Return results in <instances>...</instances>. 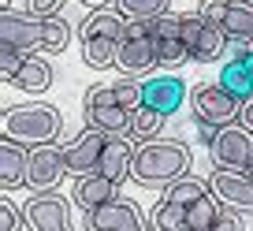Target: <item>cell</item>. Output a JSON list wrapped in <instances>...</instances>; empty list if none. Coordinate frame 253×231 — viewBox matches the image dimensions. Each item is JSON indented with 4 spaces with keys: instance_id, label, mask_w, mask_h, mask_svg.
I'll list each match as a JSON object with an SVG mask.
<instances>
[{
    "instance_id": "obj_17",
    "label": "cell",
    "mask_w": 253,
    "mask_h": 231,
    "mask_svg": "<svg viewBox=\"0 0 253 231\" xmlns=\"http://www.w3.org/2000/svg\"><path fill=\"white\" fill-rule=\"evenodd\" d=\"M71 198H75V205H79L82 213H89V209H101V205H108V201H116L119 198V183L108 179V176H101V172H93V176L75 179Z\"/></svg>"
},
{
    "instance_id": "obj_20",
    "label": "cell",
    "mask_w": 253,
    "mask_h": 231,
    "mask_svg": "<svg viewBox=\"0 0 253 231\" xmlns=\"http://www.w3.org/2000/svg\"><path fill=\"white\" fill-rule=\"evenodd\" d=\"M227 45H231V38L223 34V26L205 23L201 34H198V41H194V48H190V60H194V64H216Z\"/></svg>"
},
{
    "instance_id": "obj_14",
    "label": "cell",
    "mask_w": 253,
    "mask_h": 231,
    "mask_svg": "<svg viewBox=\"0 0 253 231\" xmlns=\"http://www.w3.org/2000/svg\"><path fill=\"white\" fill-rule=\"evenodd\" d=\"M182 101H186V82L175 79V75H157V79H145L142 82V104L157 108L160 116L179 112Z\"/></svg>"
},
{
    "instance_id": "obj_24",
    "label": "cell",
    "mask_w": 253,
    "mask_h": 231,
    "mask_svg": "<svg viewBox=\"0 0 253 231\" xmlns=\"http://www.w3.org/2000/svg\"><path fill=\"white\" fill-rule=\"evenodd\" d=\"M164 120H168V116H160L157 108L142 104V108H134V112H130V131H126V135L134 138V142H149V138H157V135H160Z\"/></svg>"
},
{
    "instance_id": "obj_18",
    "label": "cell",
    "mask_w": 253,
    "mask_h": 231,
    "mask_svg": "<svg viewBox=\"0 0 253 231\" xmlns=\"http://www.w3.org/2000/svg\"><path fill=\"white\" fill-rule=\"evenodd\" d=\"M26 164H30V145L4 138L0 142V183H4V190L26 186Z\"/></svg>"
},
{
    "instance_id": "obj_23",
    "label": "cell",
    "mask_w": 253,
    "mask_h": 231,
    "mask_svg": "<svg viewBox=\"0 0 253 231\" xmlns=\"http://www.w3.org/2000/svg\"><path fill=\"white\" fill-rule=\"evenodd\" d=\"M223 34L231 41H253V4L235 0L227 8V19H223Z\"/></svg>"
},
{
    "instance_id": "obj_6",
    "label": "cell",
    "mask_w": 253,
    "mask_h": 231,
    "mask_svg": "<svg viewBox=\"0 0 253 231\" xmlns=\"http://www.w3.org/2000/svg\"><path fill=\"white\" fill-rule=\"evenodd\" d=\"M82 112H86V127H97L104 135H126L130 131V112L116 101L112 86H89Z\"/></svg>"
},
{
    "instance_id": "obj_4",
    "label": "cell",
    "mask_w": 253,
    "mask_h": 231,
    "mask_svg": "<svg viewBox=\"0 0 253 231\" xmlns=\"http://www.w3.org/2000/svg\"><path fill=\"white\" fill-rule=\"evenodd\" d=\"M190 112L194 123H209V127H231L242 116V101L220 86V82H201L190 93Z\"/></svg>"
},
{
    "instance_id": "obj_31",
    "label": "cell",
    "mask_w": 253,
    "mask_h": 231,
    "mask_svg": "<svg viewBox=\"0 0 253 231\" xmlns=\"http://www.w3.org/2000/svg\"><path fill=\"white\" fill-rule=\"evenodd\" d=\"M26 64V52H19V48H11V45H0V71H4V79H15V71Z\"/></svg>"
},
{
    "instance_id": "obj_19",
    "label": "cell",
    "mask_w": 253,
    "mask_h": 231,
    "mask_svg": "<svg viewBox=\"0 0 253 231\" xmlns=\"http://www.w3.org/2000/svg\"><path fill=\"white\" fill-rule=\"evenodd\" d=\"M56 71L48 67L45 56H26V64L15 71V79H11V86H19L23 93H45L48 86H52Z\"/></svg>"
},
{
    "instance_id": "obj_5",
    "label": "cell",
    "mask_w": 253,
    "mask_h": 231,
    "mask_svg": "<svg viewBox=\"0 0 253 231\" xmlns=\"http://www.w3.org/2000/svg\"><path fill=\"white\" fill-rule=\"evenodd\" d=\"M0 45H11L26 56L45 52V19L34 11H0Z\"/></svg>"
},
{
    "instance_id": "obj_29",
    "label": "cell",
    "mask_w": 253,
    "mask_h": 231,
    "mask_svg": "<svg viewBox=\"0 0 253 231\" xmlns=\"http://www.w3.org/2000/svg\"><path fill=\"white\" fill-rule=\"evenodd\" d=\"M67 45H71V26L63 23L60 15H48L45 19V52L56 56V52H63Z\"/></svg>"
},
{
    "instance_id": "obj_3",
    "label": "cell",
    "mask_w": 253,
    "mask_h": 231,
    "mask_svg": "<svg viewBox=\"0 0 253 231\" xmlns=\"http://www.w3.org/2000/svg\"><path fill=\"white\" fill-rule=\"evenodd\" d=\"M116 67L130 79L153 71L157 64V38H153V23L145 19H126V30L119 38V56H116Z\"/></svg>"
},
{
    "instance_id": "obj_32",
    "label": "cell",
    "mask_w": 253,
    "mask_h": 231,
    "mask_svg": "<svg viewBox=\"0 0 253 231\" xmlns=\"http://www.w3.org/2000/svg\"><path fill=\"white\" fill-rule=\"evenodd\" d=\"M235 4V0H201V19L205 23H212V26H223V19H227V8Z\"/></svg>"
},
{
    "instance_id": "obj_33",
    "label": "cell",
    "mask_w": 253,
    "mask_h": 231,
    "mask_svg": "<svg viewBox=\"0 0 253 231\" xmlns=\"http://www.w3.org/2000/svg\"><path fill=\"white\" fill-rule=\"evenodd\" d=\"M63 0H26V11H34V15L48 19V15H60Z\"/></svg>"
},
{
    "instance_id": "obj_9",
    "label": "cell",
    "mask_w": 253,
    "mask_h": 231,
    "mask_svg": "<svg viewBox=\"0 0 253 231\" xmlns=\"http://www.w3.org/2000/svg\"><path fill=\"white\" fill-rule=\"evenodd\" d=\"M23 224L30 231H71V205L56 190L34 194L23 209Z\"/></svg>"
},
{
    "instance_id": "obj_8",
    "label": "cell",
    "mask_w": 253,
    "mask_h": 231,
    "mask_svg": "<svg viewBox=\"0 0 253 231\" xmlns=\"http://www.w3.org/2000/svg\"><path fill=\"white\" fill-rule=\"evenodd\" d=\"M67 176V160H63V149L56 142L48 145H30V164H26V186L34 194L56 190L60 179Z\"/></svg>"
},
{
    "instance_id": "obj_22",
    "label": "cell",
    "mask_w": 253,
    "mask_h": 231,
    "mask_svg": "<svg viewBox=\"0 0 253 231\" xmlns=\"http://www.w3.org/2000/svg\"><path fill=\"white\" fill-rule=\"evenodd\" d=\"M223 201L216 198V194H205V198H198L194 205H186V224H190V231H209L216 220L223 216Z\"/></svg>"
},
{
    "instance_id": "obj_21",
    "label": "cell",
    "mask_w": 253,
    "mask_h": 231,
    "mask_svg": "<svg viewBox=\"0 0 253 231\" xmlns=\"http://www.w3.org/2000/svg\"><path fill=\"white\" fill-rule=\"evenodd\" d=\"M220 86L227 90V93H235L238 101H246V97H253V71L246 60H235L231 56L227 64L220 67Z\"/></svg>"
},
{
    "instance_id": "obj_36",
    "label": "cell",
    "mask_w": 253,
    "mask_h": 231,
    "mask_svg": "<svg viewBox=\"0 0 253 231\" xmlns=\"http://www.w3.org/2000/svg\"><path fill=\"white\" fill-rule=\"evenodd\" d=\"M238 120H242L246 131H253V97H246V101H242V116H238Z\"/></svg>"
},
{
    "instance_id": "obj_40",
    "label": "cell",
    "mask_w": 253,
    "mask_h": 231,
    "mask_svg": "<svg viewBox=\"0 0 253 231\" xmlns=\"http://www.w3.org/2000/svg\"><path fill=\"white\" fill-rule=\"evenodd\" d=\"M246 4H253V0H246Z\"/></svg>"
},
{
    "instance_id": "obj_11",
    "label": "cell",
    "mask_w": 253,
    "mask_h": 231,
    "mask_svg": "<svg viewBox=\"0 0 253 231\" xmlns=\"http://www.w3.org/2000/svg\"><path fill=\"white\" fill-rule=\"evenodd\" d=\"M108 145V135L97 127H86L79 131V138L63 145V160H67V176L82 179V176H93L97 168H101V153Z\"/></svg>"
},
{
    "instance_id": "obj_15",
    "label": "cell",
    "mask_w": 253,
    "mask_h": 231,
    "mask_svg": "<svg viewBox=\"0 0 253 231\" xmlns=\"http://www.w3.org/2000/svg\"><path fill=\"white\" fill-rule=\"evenodd\" d=\"M134 138L130 135H108V145H104L101 153V176L116 179V183H123V179H130V172H134Z\"/></svg>"
},
{
    "instance_id": "obj_37",
    "label": "cell",
    "mask_w": 253,
    "mask_h": 231,
    "mask_svg": "<svg viewBox=\"0 0 253 231\" xmlns=\"http://www.w3.org/2000/svg\"><path fill=\"white\" fill-rule=\"evenodd\" d=\"M82 4H89V8H108V0H82Z\"/></svg>"
},
{
    "instance_id": "obj_38",
    "label": "cell",
    "mask_w": 253,
    "mask_h": 231,
    "mask_svg": "<svg viewBox=\"0 0 253 231\" xmlns=\"http://www.w3.org/2000/svg\"><path fill=\"white\" fill-rule=\"evenodd\" d=\"M0 4H4V11H8V8H11V0H0Z\"/></svg>"
},
{
    "instance_id": "obj_28",
    "label": "cell",
    "mask_w": 253,
    "mask_h": 231,
    "mask_svg": "<svg viewBox=\"0 0 253 231\" xmlns=\"http://www.w3.org/2000/svg\"><path fill=\"white\" fill-rule=\"evenodd\" d=\"M116 8L123 11L126 19H145V23H153V19L171 11V0H116Z\"/></svg>"
},
{
    "instance_id": "obj_13",
    "label": "cell",
    "mask_w": 253,
    "mask_h": 231,
    "mask_svg": "<svg viewBox=\"0 0 253 231\" xmlns=\"http://www.w3.org/2000/svg\"><path fill=\"white\" fill-rule=\"evenodd\" d=\"M179 23H182V11H168V15L153 19V38H157V64L160 67H179L190 60L186 45L179 38Z\"/></svg>"
},
{
    "instance_id": "obj_7",
    "label": "cell",
    "mask_w": 253,
    "mask_h": 231,
    "mask_svg": "<svg viewBox=\"0 0 253 231\" xmlns=\"http://www.w3.org/2000/svg\"><path fill=\"white\" fill-rule=\"evenodd\" d=\"M209 157L216 168H227V172H250L253 164V131L246 127H220L209 145Z\"/></svg>"
},
{
    "instance_id": "obj_10",
    "label": "cell",
    "mask_w": 253,
    "mask_h": 231,
    "mask_svg": "<svg viewBox=\"0 0 253 231\" xmlns=\"http://www.w3.org/2000/svg\"><path fill=\"white\" fill-rule=\"evenodd\" d=\"M86 231H153V224L142 216V209L126 198H116L101 209L86 213Z\"/></svg>"
},
{
    "instance_id": "obj_26",
    "label": "cell",
    "mask_w": 253,
    "mask_h": 231,
    "mask_svg": "<svg viewBox=\"0 0 253 231\" xmlns=\"http://www.w3.org/2000/svg\"><path fill=\"white\" fill-rule=\"evenodd\" d=\"M205 194H212V186H209L205 179L182 176V179H175V183L168 186V194H164V198H168V201H175V205H194V201H198V198H205Z\"/></svg>"
},
{
    "instance_id": "obj_39",
    "label": "cell",
    "mask_w": 253,
    "mask_h": 231,
    "mask_svg": "<svg viewBox=\"0 0 253 231\" xmlns=\"http://www.w3.org/2000/svg\"><path fill=\"white\" fill-rule=\"evenodd\" d=\"M250 176H253V164H250Z\"/></svg>"
},
{
    "instance_id": "obj_35",
    "label": "cell",
    "mask_w": 253,
    "mask_h": 231,
    "mask_svg": "<svg viewBox=\"0 0 253 231\" xmlns=\"http://www.w3.org/2000/svg\"><path fill=\"white\" fill-rule=\"evenodd\" d=\"M209 231H246V228H242V220H238L235 213H227V209H223V216H220Z\"/></svg>"
},
{
    "instance_id": "obj_16",
    "label": "cell",
    "mask_w": 253,
    "mask_h": 231,
    "mask_svg": "<svg viewBox=\"0 0 253 231\" xmlns=\"http://www.w3.org/2000/svg\"><path fill=\"white\" fill-rule=\"evenodd\" d=\"M126 30V15L119 8H89L79 26V41H119Z\"/></svg>"
},
{
    "instance_id": "obj_34",
    "label": "cell",
    "mask_w": 253,
    "mask_h": 231,
    "mask_svg": "<svg viewBox=\"0 0 253 231\" xmlns=\"http://www.w3.org/2000/svg\"><path fill=\"white\" fill-rule=\"evenodd\" d=\"M0 231H19V209L8 198L0 201Z\"/></svg>"
},
{
    "instance_id": "obj_27",
    "label": "cell",
    "mask_w": 253,
    "mask_h": 231,
    "mask_svg": "<svg viewBox=\"0 0 253 231\" xmlns=\"http://www.w3.org/2000/svg\"><path fill=\"white\" fill-rule=\"evenodd\" d=\"M116 56H119V41H82V60L93 71L116 67Z\"/></svg>"
},
{
    "instance_id": "obj_1",
    "label": "cell",
    "mask_w": 253,
    "mask_h": 231,
    "mask_svg": "<svg viewBox=\"0 0 253 231\" xmlns=\"http://www.w3.org/2000/svg\"><path fill=\"white\" fill-rule=\"evenodd\" d=\"M190 168V149L175 138H149L134 149V172L130 179H138V186H171L175 179L186 176Z\"/></svg>"
},
{
    "instance_id": "obj_2",
    "label": "cell",
    "mask_w": 253,
    "mask_h": 231,
    "mask_svg": "<svg viewBox=\"0 0 253 231\" xmlns=\"http://www.w3.org/2000/svg\"><path fill=\"white\" fill-rule=\"evenodd\" d=\"M60 131H63V116L48 101L15 104L4 112V138H15L23 145H48L60 138Z\"/></svg>"
},
{
    "instance_id": "obj_41",
    "label": "cell",
    "mask_w": 253,
    "mask_h": 231,
    "mask_svg": "<svg viewBox=\"0 0 253 231\" xmlns=\"http://www.w3.org/2000/svg\"><path fill=\"white\" fill-rule=\"evenodd\" d=\"M250 48H253V41H250Z\"/></svg>"
},
{
    "instance_id": "obj_12",
    "label": "cell",
    "mask_w": 253,
    "mask_h": 231,
    "mask_svg": "<svg viewBox=\"0 0 253 231\" xmlns=\"http://www.w3.org/2000/svg\"><path fill=\"white\" fill-rule=\"evenodd\" d=\"M209 186H212V194L227 209L253 213V176H250V172H227V168H216L212 179H209Z\"/></svg>"
},
{
    "instance_id": "obj_30",
    "label": "cell",
    "mask_w": 253,
    "mask_h": 231,
    "mask_svg": "<svg viewBox=\"0 0 253 231\" xmlns=\"http://www.w3.org/2000/svg\"><path fill=\"white\" fill-rule=\"evenodd\" d=\"M112 90H116V101L123 104L126 112L142 108V82H138V79H130V75H123V79H119V82H112Z\"/></svg>"
},
{
    "instance_id": "obj_25",
    "label": "cell",
    "mask_w": 253,
    "mask_h": 231,
    "mask_svg": "<svg viewBox=\"0 0 253 231\" xmlns=\"http://www.w3.org/2000/svg\"><path fill=\"white\" fill-rule=\"evenodd\" d=\"M149 224H153V231H190L186 205H175V201L160 198L157 209H153V216H149Z\"/></svg>"
}]
</instances>
